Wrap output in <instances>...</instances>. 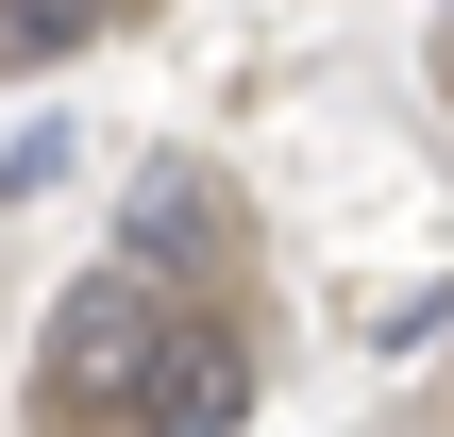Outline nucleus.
<instances>
[{
  "mask_svg": "<svg viewBox=\"0 0 454 437\" xmlns=\"http://www.w3.org/2000/svg\"><path fill=\"white\" fill-rule=\"evenodd\" d=\"M168 337H185V320L152 303V269L67 286V303H51V337H34V421H51V437H135V421H152Z\"/></svg>",
  "mask_w": 454,
  "mask_h": 437,
  "instance_id": "1",
  "label": "nucleus"
},
{
  "mask_svg": "<svg viewBox=\"0 0 454 437\" xmlns=\"http://www.w3.org/2000/svg\"><path fill=\"white\" fill-rule=\"evenodd\" d=\"M236 421H253V337H236V320H185L168 371H152V421H135V437H236Z\"/></svg>",
  "mask_w": 454,
  "mask_h": 437,
  "instance_id": "2",
  "label": "nucleus"
},
{
  "mask_svg": "<svg viewBox=\"0 0 454 437\" xmlns=\"http://www.w3.org/2000/svg\"><path fill=\"white\" fill-rule=\"evenodd\" d=\"M118 269H152V286H168V269H219V185H202V168H152L135 219H118Z\"/></svg>",
  "mask_w": 454,
  "mask_h": 437,
  "instance_id": "3",
  "label": "nucleus"
},
{
  "mask_svg": "<svg viewBox=\"0 0 454 437\" xmlns=\"http://www.w3.org/2000/svg\"><path fill=\"white\" fill-rule=\"evenodd\" d=\"M118 0H0V67H51V51H84Z\"/></svg>",
  "mask_w": 454,
  "mask_h": 437,
  "instance_id": "4",
  "label": "nucleus"
},
{
  "mask_svg": "<svg viewBox=\"0 0 454 437\" xmlns=\"http://www.w3.org/2000/svg\"><path fill=\"white\" fill-rule=\"evenodd\" d=\"M438 67H454V34H438Z\"/></svg>",
  "mask_w": 454,
  "mask_h": 437,
  "instance_id": "5",
  "label": "nucleus"
}]
</instances>
